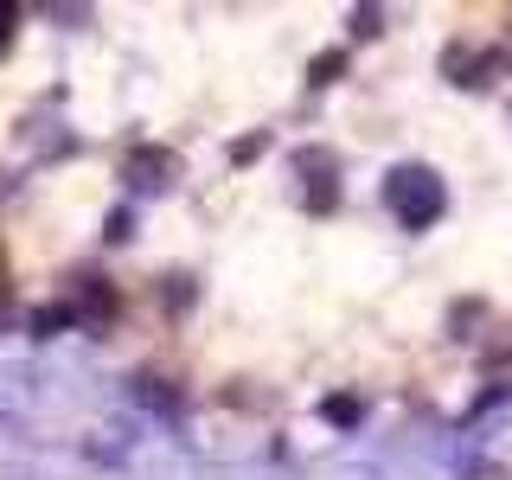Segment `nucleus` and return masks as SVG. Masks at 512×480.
<instances>
[{
	"instance_id": "f257e3e1",
	"label": "nucleus",
	"mask_w": 512,
	"mask_h": 480,
	"mask_svg": "<svg viewBox=\"0 0 512 480\" xmlns=\"http://www.w3.org/2000/svg\"><path fill=\"white\" fill-rule=\"evenodd\" d=\"M173 109L103 205L135 269L84 314L218 397L359 410L512 372V7L167 13Z\"/></svg>"
}]
</instances>
